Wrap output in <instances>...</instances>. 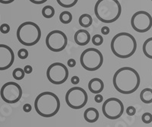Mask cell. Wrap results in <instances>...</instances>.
Masks as SVG:
<instances>
[{"label": "cell", "mask_w": 152, "mask_h": 127, "mask_svg": "<svg viewBox=\"0 0 152 127\" xmlns=\"http://www.w3.org/2000/svg\"><path fill=\"white\" fill-rule=\"evenodd\" d=\"M24 75H25V72H24V69H22L21 68L15 69L13 72H12V76H13V78L15 80L18 81H20L21 79H23L24 78Z\"/></svg>", "instance_id": "obj_23"}, {"label": "cell", "mask_w": 152, "mask_h": 127, "mask_svg": "<svg viewBox=\"0 0 152 127\" xmlns=\"http://www.w3.org/2000/svg\"><path fill=\"white\" fill-rule=\"evenodd\" d=\"M78 22H79V25L81 27H82L83 28H88L92 25L93 18L90 15L83 14L79 17Z\"/></svg>", "instance_id": "obj_17"}, {"label": "cell", "mask_w": 152, "mask_h": 127, "mask_svg": "<svg viewBox=\"0 0 152 127\" xmlns=\"http://www.w3.org/2000/svg\"><path fill=\"white\" fill-rule=\"evenodd\" d=\"M74 40L78 46H86L91 41L90 33L85 29H80L74 35Z\"/></svg>", "instance_id": "obj_14"}, {"label": "cell", "mask_w": 152, "mask_h": 127, "mask_svg": "<svg viewBox=\"0 0 152 127\" xmlns=\"http://www.w3.org/2000/svg\"><path fill=\"white\" fill-rule=\"evenodd\" d=\"M110 48L113 53L116 57L128 59L136 51L137 42L132 34L126 32H121L113 37Z\"/></svg>", "instance_id": "obj_2"}, {"label": "cell", "mask_w": 152, "mask_h": 127, "mask_svg": "<svg viewBox=\"0 0 152 127\" xmlns=\"http://www.w3.org/2000/svg\"><path fill=\"white\" fill-rule=\"evenodd\" d=\"M59 21L65 25L69 24L72 21V15L69 11H64L59 15Z\"/></svg>", "instance_id": "obj_20"}, {"label": "cell", "mask_w": 152, "mask_h": 127, "mask_svg": "<svg viewBox=\"0 0 152 127\" xmlns=\"http://www.w3.org/2000/svg\"><path fill=\"white\" fill-rule=\"evenodd\" d=\"M122 6L118 0H97L94 5V14L103 23L110 24L119 19Z\"/></svg>", "instance_id": "obj_3"}, {"label": "cell", "mask_w": 152, "mask_h": 127, "mask_svg": "<svg viewBox=\"0 0 152 127\" xmlns=\"http://www.w3.org/2000/svg\"><path fill=\"white\" fill-rule=\"evenodd\" d=\"M24 71L25 72V74H31L32 72H33V68L32 66H30V65H27V66H24Z\"/></svg>", "instance_id": "obj_30"}, {"label": "cell", "mask_w": 152, "mask_h": 127, "mask_svg": "<svg viewBox=\"0 0 152 127\" xmlns=\"http://www.w3.org/2000/svg\"><path fill=\"white\" fill-rule=\"evenodd\" d=\"M78 1V0H56V2L60 6L66 8V9H69V8L75 6L77 4Z\"/></svg>", "instance_id": "obj_22"}, {"label": "cell", "mask_w": 152, "mask_h": 127, "mask_svg": "<svg viewBox=\"0 0 152 127\" xmlns=\"http://www.w3.org/2000/svg\"><path fill=\"white\" fill-rule=\"evenodd\" d=\"M142 122L145 124H149L152 122V114L150 113H143L142 117Z\"/></svg>", "instance_id": "obj_25"}, {"label": "cell", "mask_w": 152, "mask_h": 127, "mask_svg": "<svg viewBox=\"0 0 152 127\" xmlns=\"http://www.w3.org/2000/svg\"><path fill=\"white\" fill-rule=\"evenodd\" d=\"M16 36L20 44L26 47H32L40 41L41 30L36 23L26 21L19 25Z\"/></svg>", "instance_id": "obj_5"}, {"label": "cell", "mask_w": 152, "mask_h": 127, "mask_svg": "<svg viewBox=\"0 0 152 127\" xmlns=\"http://www.w3.org/2000/svg\"><path fill=\"white\" fill-rule=\"evenodd\" d=\"M104 100L103 96L100 94H96V95L94 96V101L96 103H101Z\"/></svg>", "instance_id": "obj_31"}, {"label": "cell", "mask_w": 152, "mask_h": 127, "mask_svg": "<svg viewBox=\"0 0 152 127\" xmlns=\"http://www.w3.org/2000/svg\"><path fill=\"white\" fill-rule=\"evenodd\" d=\"M131 25L133 30L138 33L148 31L152 27L151 15L145 11H138L132 17Z\"/></svg>", "instance_id": "obj_12"}, {"label": "cell", "mask_w": 152, "mask_h": 127, "mask_svg": "<svg viewBox=\"0 0 152 127\" xmlns=\"http://www.w3.org/2000/svg\"><path fill=\"white\" fill-rule=\"evenodd\" d=\"M102 112L107 119L117 120L124 113V105L119 98H108L103 104Z\"/></svg>", "instance_id": "obj_10"}, {"label": "cell", "mask_w": 152, "mask_h": 127, "mask_svg": "<svg viewBox=\"0 0 152 127\" xmlns=\"http://www.w3.org/2000/svg\"><path fill=\"white\" fill-rule=\"evenodd\" d=\"M104 88V84L100 78H94L88 82V89L92 94H100Z\"/></svg>", "instance_id": "obj_15"}, {"label": "cell", "mask_w": 152, "mask_h": 127, "mask_svg": "<svg viewBox=\"0 0 152 127\" xmlns=\"http://www.w3.org/2000/svg\"><path fill=\"white\" fill-rule=\"evenodd\" d=\"M15 0H0V3L1 4H11L14 2Z\"/></svg>", "instance_id": "obj_36"}, {"label": "cell", "mask_w": 152, "mask_h": 127, "mask_svg": "<svg viewBox=\"0 0 152 127\" xmlns=\"http://www.w3.org/2000/svg\"><path fill=\"white\" fill-rule=\"evenodd\" d=\"M42 15L46 18H51L55 15V9L51 5H46L42 9Z\"/></svg>", "instance_id": "obj_21"}, {"label": "cell", "mask_w": 152, "mask_h": 127, "mask_svg": "<svg viewBox=\"0 0 152 127\" xmlns=\"http://www.w3.org/2000/svg\"><path fill=\"white\" fill-rule=\"evenodd\" d=\"M100 31H101V34L104 35H107L109 34H110V28H108V27L107 26H104L102 28H101V30H100Z\"/></svg>", "instance_id": "obj_32"}, {"label": "cell", "mask_w": 152, "mask_h": 127, "mask_svg": "<svg viewBox=\"0 0 152 127\" xmlns=\"http://www.w3.org/2000/svg\"><path fill=\"white\" fill-rule=\"evenodd\" d=\"M142 50L146 57L152 59V37H149L144 42Z\"/></svg>", "instance_id": "obj_18"}, {"label": "cell", "mask_w": 152, "mask_h": 127, "mask_svg": "<svg viewBox=\"0 0 152 127\" xmlns=\"http://www.w3.org/2000/svg\"><path fill=\"white\" fill-rule=\"evenodd\" d=\"M141 78L138 72L131 67H123L115 72L113 84L117 91L123 94H131L140 85Z\"/></svg>", "instance_id": "obj_1"}, {"label": "cell", "mask_w": 152, "mask_h": 127, "mask_svg": "<svg viewBox=\"0 0 152 127\" xmlns=\"http://www.w3.org/2000/svg\"><path fill=\"white\" fill-rule=\"evenodd\" d=\"M10 26L9 25L6 24V23H4L2 24L1 26H0V32L3 34H7L9 33L10 31Z\"/></svg>", "instance_id": "obj_27"}, {"label": "cell", "mask_w": 152, "mask_h": 127, "mask_svg": "<svg viewBox=\"0 0 152 127\" xmlns=\"http://www.w3.org/2000/svg\"><path fill=\"white\" fill-rule=\"evenodd\" d=\"M1 98L8 104H15L22 97V89L18 83L14 82H6L0 90Z\"/></svg>", "instance_id": "obj_11"}, {"label": "cell", "mask_w": 152, "mask_h": 127, "mask_svg": "<svg viewBox=\"0 0 152 127\" xmlns=\"http://www.w3.org/2000/svg\"><path fill=\"white\" fill-rule=\"evenodd\" d=\"M80 63L85 70L94 72L98 70L104 63L102 53L96 48H88L81 53Z\"/></svg>", "instance_id": "obj_6"}, {"label": "cell", "mask_w": 152, "mask_h": 127, "mask_svg": "<svg viewBox=\"0 0 152 127\" xmlns=\"http://www.w3.org/2000/svg\"><path fill=\"white\" fill-rule=\"evenodd\" d=\"M151 2H152V0H151Z\"/></svg>", "instance_id": "obj_37"}, {"label": "cell", "mask_w": 152, "mask_h": 127, "mask_svg": "<svg viewBox=\"0 0 152 127\" xmlns=\"http://www.w3.org/2000/svg\"><path fill=\"white\" fill-rule=\"evenodd\" d=\"M140 99L145 104H151L152 103V89L145 88L141 91Z\"/></svg>", "instance_id": "obj_19"}, {"label": "cell", "mask_w": 152, "mask_h": 127, "mask_svg": "<svg viewBox=\"0 0 152 127\" xmlns=\"http://www.w3.org/2000/svg\"><path fill=\"white\" fill-rule=\"evenodd\" d=\"M34 108L37 114L50 118L58 113L60 109V101L54 93L44 91L37 95L35 99Z\"/></svg>", "instance_id": "obj_4"}, {"label": "cell", "mask_w": 152, "mask_h": 127, "mask_svg": "<svg viewBox=\"0 0 152 127\" xmlns=\"http://www.w3.org/2000/svg\"><path fill=\"white\" fill-rule=\"evenodd\" d=\"M66 102L72 109L79 110L87 104L88 95L86 91L81 87H73L66 94Z\"/></svg>", "instance_id": "obj_7"}, {"label": "cell", "mask_w": 152, "mask_h": 127, "mask_svg": "<svg viewBox=\"0 0 152 127\" xmlns=\"http://www.w3.org/2000/svg\"><path fill=\"white\" fill-rule=\"evenodd\" d=\"M71 82L73 84V85H78L80 82V78L78 76H72L71 78Z\"/></svg>", "instance_id": "obj_34"}, {"label": "cell", "mask_w": 152, "mask_h": 127, "mask_svg": "<svg viewBox=\"0 0 152 127\" xmlns=\"http://www.w3.org/2000/svg\"><path fill=\"white\" fill-rule=\"evenodd\" d=\"M69 70L66 66L61 63H52L47 70V77L49 82L54 85H62L69 78Z\"/></svg>", "instance_id": "obj_8"}, {"label": "cell", "mask_w": 152, "mask_h": 127, "mask_svg": "<svg viewBox=\"0 0 152 127\" xmlns=\"http://www.w3.org/2000/svg\"><path fill=\"white\" fill-rule=\"evenodd\" d=\"M32 110V106H31L30 104H25L23 106V110H24L25 113H29Z\"/></svg>", "instance_id": "obj_29"}, {"label": "cell", "mask_w": 152, "mask_h": 127, "mask_svg": "<svg viewBox=\"0 0 152 127\" xmlns=\"http://www.w3.org/2000/svg\"><path fill=\"white\" fill-rule=\"evenodd\" d=\"M68 44V38L66 34L59 30L50 31L46 37V45L50 50L59 53L65 50Z\"/></svg>", "instance_id": "obj_9"}, {"label": "cell", "mask_w": 152, "mask_h": 127, "mask_svg": "<svg viewBox=\"0 0 152 127\" xmlns=\"http://www.w3.org/2000/svg\"><path fill=\"white\" fill-rule=\"evenodd\" d=\"M28 55H29V53L27 50L26 49L22 48V49H20L18 52V56L21 59H25L28 58Z\"/></svg>", "instance_id": "obj_26"}, {"label": "cell", "mask_w": 152, "mask_h": 127, "mask_svg": "<svg viewBox=\"0 0 152 127\" xmlns=\"http://www.w3.org/2000/svg\"><path fill=\"white\" fill-rule=\"evenodd\" d=\"M67 65L69 66V67H71V68H73L75 66H76V61L75 59H69L67 62Z\"/></svg>", "instance_id": "obj_33"}, {"label": "cell", "mask_w": 152, "mask_h": 127, "mask_svg": "<svg viewBox=\"0 0 152 127\" xmlns=\"http://www.w3.org/2000/svg\"><path fill=\"white\" fill-rule=\"evenodd\" d=\"M126 112L127 113V115H129V116H134L135 114V113H136V109L133 106H129L126 108Z\"/></svg>", "instance_id": "obj_28"}, {"label": "cell", "mask_w": 152, "mask_h": 127, "mask_svg": "<svg viewBox=\"0 0 152 127\" xmlns=\"http://www.w3.org/2000/svg\"><path fill=\"white\" fill-rule=\"evenodd\" d=\"M15 62V53L12 49L5 44H0V71L9 69Z\"/></svg>", "instance_id": "obj_13"}, {"label": "cell", "mask_w": 152, "mask_h": 127, "mask_svg": "<svg viewBox=\"0 0 152 127\" xmlns=\"http://www.w3.org/2000/svg\"><path fill=\"white\" fill-rule=\"evenodd\" d=\"M92 43L96 47H99L104 43V38L100 34H94L91 39Z\"/></svg>", "instance_id": "obj_24"}, {"label": "cell", "mask_w": 152, "mask_h": 127, "mask_svg": "<svg viewBox=\"0 0 152 127\" xmlns=\"http://www.w3.org/2000/svg\"><path fill=\"white\" fill-rule=\"evenodd\" d=\"M29 1L32 3L36 4V5H40V4L45 3L47 0H29Z\"/></svg>", "instance_id": "obj_35"}, {"label": "cell", "mask_w": 152, "mask_h": 127, "mask_svg": "<svg viewBox=\"0 0 152 127\" xmlns=\"http://www.w3.org/2000/svg\"><path fill=\"white\" fill-rule=\"evenodd\" d=\"M100 114L98 110L94 107H88L84 112V118L85 121L90 123H94L98 120Z\"/></svg>", "instance_id": "obj_16"}]
</instances>
